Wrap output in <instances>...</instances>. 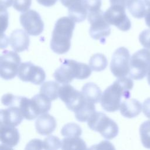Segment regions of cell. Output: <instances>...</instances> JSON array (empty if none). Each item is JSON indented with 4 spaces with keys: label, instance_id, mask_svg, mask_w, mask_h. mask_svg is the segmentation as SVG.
<instances>
[{
    "label": "cell",
    "instance_id": "cell-1",
    "mask_svg": "<svg viewBox=\"0 0 150 150\" xmlns=\"http://www.w3.org/2000/svg\"><path fill=\"white\" fill-rule=\"evenodd\" d=\"M133 86V81L130 78L118 77L102 93L100 103L103 108L108 112L119 110L122 101L130 97L129 91Z\"/></svg>",
    "mask_w": 150,
    "mask_h": 150
},
{
    "label": "cell",
    "instance_id": "cell-2",
    "mask_svg": "<svg viewBox=\"0 0 150 150\" xmlns=\"http://www.w3.org/2000/svg\"><path fill=\"white\" fill-rule=\"evenodd\" d=\"M75 27V22L67 16L56 21L50 41V48L57 54L67 53L71 46V39Z\"/></svg>",
    "mask_w": 150,
    "mask_h": 150
},
{
    "label": "cell",
    "instance_id": "cell-3",
    "mask_svg": "<svg viewBox=\"0 0 150 150\" xmlns=\"http://www.w3.org/2000/svg\"><path fill=\"white\" fill-rule=\"evenodd\" d=\"M91 69L86 63L71 59H65L53 73L55 80L61 84H68L74 79L83 80L88 78Z\"/></svg>",
    "mask_w": 150,
    "mask_h": 150
},
{
    "label": "cell",
    "instance_id": "cell-4",
    "mask_svg": "<svg viewBox=\"0 0 150 150\" xmlns=\"http://www.w3.org/2000/svg\"><path fill=\"white\" fill-rule=\"evenodd\" d=\"M88 127L107 139L115 138L118 134L117 124L102 112L95 111L87 121Z\"/></svg>",
    "mask_w": 150,
    "mask_h": 150
},
{
    "label": "cell",
    "instance_id": "cell-5",
    "mask_svg": "<svg viewBox=\"0 0 150 150\" xmlns=\"http://www.w3.org/2000/svg\"><path fill=\"white\" fill-rule=\"evenodd\" d=\"M150 66V50L142 49L134 53L129 61V77L141 80L147 74Z\"/></svg>",
    "mask_w": 150,
    "mask_h": 150
},
{
    "label": "cell",
    "instance_id": "cell-6",
    "mask_svg": "<svg viewBox=\"0 0 150 150\" xmlns=\"http://www.w3.org/2000/svg\"><path fill=\"white\" fill-rule=\"evenodd\" d=\"M104 12L101 10L89 12L88 21L90 23L89 33L90 36L95 40H99L104 42L106 37L111 33L110 24L104 18Z\"/></svg>",
    "mask_w": 150,
    "mask_h": 150
},
{
    "label": "cell",
    "instance_id": "cell-7",
    "mask_svg": "<svg viewBox=\"0 0 150 150\" xmlns=\"http://www.w3.org/2000/svg\"><path fill=\"white\" fill-rule=\"evenodd\" d=\"M21 59L13 51H4L0 57V75L4 80H11L18 74Z\"/></svg>",
    "mask_w": 150,
    "mask_h": 150
},
{
    "label": "cell",
    "instance_id": "cell-8",
    "mask_svg": "<svg viewBox=\"0 0 150 150\" xmlns=\"http://www.w3.org/2000/svg\"><path fill=\"white\" fill-rule=\"evenodd\" d=\"M130 54L125 47H120L114 52L110 63V70L117 77L126 76L129 71Z\"/></svg>",
    "mask_w": 150,
    "mask_h": 150
},
{
    "label": "cell",
    "instance_id": "cell-9",
    "mask_svg": "<svg viewBox=\"0 0 150 150\" xmlns=\"http://www.w3.org/2000/svg\"><path fill=\"white\" fill-rule=\"evenodd\" d=\"M104 18L110 24L115 26L122 31H127L131 27V23L125 13V6L111 5L104 13Z\"/></svg>",
    "mask_w": 150,
    "mask_h": 150
},
{
    "label": "cell",
    "instance_id": "cell-10",
    "mask_svg": "<svg viewBox=\"0 0 150 150\" xmlns=\"http://www.w3.org/2000/svg\"><path fill=\"white\" fill-rule=\"evenodd\" d=\"M18 76L23 81L31 82L36 85L42 84L46 78L44 70L39 66L35 65L30 62L21 63Z\"/></svg>",
    "mask_w": 150,
    "mask_h": 150
},
{
    "label": "cell",
    "instance_id": "cell-11",
    "mask_svg": "<svg viewBox=\"0 0 150 150\" xmlns=\"http://www.w3.org/2000/svg\"><path fill=\"white\" fill-rule=\"evenodd\" d=\"M20 23L24 30L30 35L38 36L44 29V23L38 12L30 9L20 16Z\"/></svg>",
    "mask_w": 150,
    "mask_h": 150
},
{
    "label": "cell",
    "instance_id": "cell-12",
    "mask_svg": "<svg viewBox=\"0 0 150 150\" xmlns=\"http://www.w3.org/2000/svg\"><path fill=\"white\" fill-rule=\"evenodd\" d=\"M58 95L67 108L73 112L86 100L81 92L75 89L69 83L63 84L60 86Z\"/></svg>",
    "mask_w": 150,
    "mask_h": 150
},
{
    "label": "cell",
    "instance_id": "cell-13",
    "mask_svg": "<svg viewBox=\"0 0 150 150\" xmlns=\"http://www.w3.org/2000/svg\"><path fill=\"white\" fill-rule=\"evenodd\" d=\"M23 118L20 108L16 106H11L0 111V125L16 127L21 124Z\"/></svg>",
    "mask_w": 150,
    "mask_h": 150
},
{
    "label": "cell",
    "instance_id": "cell-14",
    "mask_svg": "<svg viewBox=\"0 0 150 150\" xmlns=\"http://www.w3.org/2000/svg\"><path fill=\"white\" fill-rule=\"evenodd\" d=\"M28 35L26 31L22 29H16L11 33L9 42L14 51L22 52L28 49L30 43Z\"/></svg>",
    "mask_w": 150,
    "mask_h": 150
},
{
    "label": "cell",
    "instance_id": "cell-15",
    "mask_svg": "<svg viewBox=\"0 0 150 150\" xmlns=\"http://www.w3.org/2000/svg\"><path fill=\"white\" fill-rule=\"evenodd\" d=\"M0 139L2 145L12 148L17 145L20 139L18 129L12 126L0 125Z\"/></svg>",
    "mask_w": 150,
    "mask_h": 150
},
{
    "label": "cell",
    "instance_id": "cell-16",
    "mask_svg": "<svg viewBox=\"0 0 150 150\" xmlns=\"http://www.w3.org/2000/svg\"><path fill=\"white\" fill-rule=\"evenodd\" d=\"M56 125V121L54 117L47 113L39 115L35 121L36 131L42 135H47L52 133Z\"/></svg>",
    "mask_w": 150,
    "mask_h": 150
},
{
    "label": "cell",
    "instance_id": "cell-17",
    "mask_svg": "<svg viewBox=\"0 0 150 150\" xmlns=\"http://www.w3.org/2000/svg\"><path fill=\"white\" fill-rule=\"evenodd\" d=\"M142 108L141 103L134 98H127L122 101L120 110L121 115L128 118H132L138 115Z\"/></svg>",
    "mask_w": 150,
    "mask_h": 150
},
{
    "label": "cell",
    "instance_id": "cell-18",
    "mask_svg": "<svg viewBox=\"0 0 150 150\" xmlns=\"http://www.w3.org/2000/svg\"><path fill=\"white\" fill-rule=\"evenodd\" d=\"M30 99L33 108L38 117L39 115L47 113L50 110L51 101L43 94L40 93L36 94Z\"/></svg>",
    "mask_w": 150,
    "mask_h": 150
},
{
    "label": "cell",
    "instance_id": "cell-19",
    "mask_svg": "<svg viewBox=\"0 0 150 150\" xmlns=\"http://www.w3.org/2000/svg\"><path fill=\"white\" fill-rule=\"evenodd\" d=\"M85 99L87 101L97 103L100 101L102 92L100 88L95 83L89 82L86 83L81 91Z\"/></svg>",
    "mask_w": 150,
    "mask_h": 150
},
{
    "label": "cell",
    "instance_id": "cell-20",
    "mask_svg": "<svg viewBox=\"0 0 150 150\" xmlns=\"http://www.w3.org/2000/svg\"><path fill=\"white\" fill-rule=\"evenodd\" d=\"M95 111L94 103L86 100L76 110H74V112L77 121L80 122H86L89 120Z\"/></svg>",
    "mask_w": 150,
    "mask_h": 150
},
{
    "label": "cell",
    "instance_id": "cell-21",
    "mask_svg": "<svg viewBox=\"0 0 150 150\" xmlns=\"http://www.w3.org/2000/svg\"><path fill=\"white\" fill-rule=\"evenodd\" d=\"M60 86L54 81H48L43 83L40 88V93L45 96L50 101H53L59 97L58 91Z\"/></svg>",
    "mask_w": 150,
    "mask_h": 150
},
{
    "label": "cell",
    "instance_id": "cell-22",
    "mask_svg": "<svg viewBox=\"0 0 150 150\" xmlns=\"http://www.w3.org/2000/svg\"><path fill=\"white\" fill-rule=\"evenodd\" d=\"M87 11L83 1L77 4L68 8L69 17L75 22L84 21L86 18Z\"/></svg>",
    "mask_w": 150,
    "mask_h": 150
},
{
    "label": "cell",
    "instance_id": "cell-23",
    "mask_svg": "<svg viewBox=\"0 0 150 150\" xmlns=\"http://www.w3.org/2000/svg\"><path fill=\"white\" fill-rule=\"evenodd\" d=\"M126 6L134 18L141 19L144 17L146 9L144 1L142 0H127Z\"/></svg>",
    "mask_w": 150,
    "mask_h": 150
},
{
    "label": "cell",
    "instance_id": "cell-24",
    "mask_svg": "<svg viewBox=\"0 0 150 150\" xmlns=\"http://www.w3.org/2000/svg\"><path fill=\"white\" fill-rule=\"evenodd\" d=\"M62 149H86L87 145L79 137H66L62 141Z\"/></svg>",
    "mask_w": 150,
    "mask_h": 150
},
{
    "label": "cell",
    "instance_id": "cell-25",
    "mask_svg": "<svg viewBox=\"0 0 150 150\" xmlns=\"http://www.w3.org/2000/svg\"><path fill=\"white\" fill-rule=\"evenodd\" d=\"M88 65L92 70L101 71L104 70L108 65V61L105 56L101 53H96L90 59Z\"/></svg>",
    "mask_w": 150,
    "mask_h": 150
},
{
    "label": "cell",
    "instance_id": "cell-26",
    "mask_svg": "<svg viewBox=\"0 0 150 150\" xmlns=\"http://www.w3.org/2000/svg\"><path fill=\"white\" fill-rule=\"evenodd\" d=\"M19 108H20L24 118L28 120H32L38 117V115L33 110L31 99L21 96Z\"/></svg>",
    "mask_w": 150,
    "mask_h": 150
},
{
    "label": "cell",
    "instance_id": "cell-27",
    "mask_svg": "<svg viewBox=\"0 0 150 150\" xmlns=\"http://www.w3.org/2000/svg\"><path fill=\"white\" fill-rule=\"evenodd\" d=\"M60 132L64 137H80L82 134V129L77 124L69 122L63 127Z\"/></svg>",
    "mask_w": 150,
    "mask_h": 150
},
{
    "label": "cell",
    "instance_id": "cell-28",
    "mask_svg": "<svg viewBox=\"0 0 150 150\" xmlns=\"http://www.w3.org/2000/svg\"><path fill=\"white\" fill-rule=\"evenodd\" d=\"M139 135L143 146L150 149V120L142 123L139 127Z\"/></svg>",
    "mask_w": 150,
    "mask_h": 150
},
{
    "label": "cell",
    "instance_id": "cell-29",
    "mask_svg": "<svg viewBox=\"0 0 150 150\" xmlns=\"http://www.w3.org/2000/svg\"><path fill=\"white\" fill-rule=\"evenodd\" d=\"M45 149H57L62 147V141L54 135H49L43 140Z\"/></svg>",
    "mask_w": 150,
    "mask_h": 150
},
{
    "label": "cell",
    "instance_id": "cell-30",
    "mask_svg": "<svg viewBox=\"0 0 150 150\" xmlns=\"http://www.w3.org/2000/svg\"><path fill=\"white\" fill-rule=\"evenodd\" d=\"M21 98V96H16L11 93H7L2 97L1 102L5 106H16L19 107Z\"/></svg>",
    "mask_w": 150,
    "mask_h": 150
},
{
    "label": "cell",
    "instance_id": "cell-31",
    "mask_svg": "<svg viewBox=\"0 0 150 150\" xmlns=\"http://www.w3.org/2000/svg\"><path fill=\"white\" fill-rule=\"evenodd\" d=\"M32 3V0H13V7L21 12L27 11Z\"/></svg>",
    "mask_w": 150,
    "mask_h": 150
},
{
    "label": "cell",
    "instance_id": "cell-32",
    "mask_svg": "<svg viewBox=\"0 0 150 150\" xmlns=\"http://www.w3.org/2000/svg\"><path fill=\"white\" fill-rule=\"evenodd\" d=\"M83 2L88 12L98 11L101 6V0H83Z\"/></svg>",
    "mask_w": 150,
    "mask_h": 150
},
{
    "label": "cell",
    "instance_id": "cell-33",
    "mask_svg": "<svg viewBox=\"0 0 150 150\" xmlns=\"http://www.w3.org/2000/svg\"><path fill=\"white\" fill-rule=\"evenodd\" d=\"M139 40L144 47L150 50V29L143 30L139 35Z\"/></svg>",
    "mask_w": 150,
    "mask_h": 150
},
{
    "label": "cell",
    "instance_id": "cell-34",
    "mask_svg": "<svg viewBox=\"0 0 150 150\" xmlns=\"http://www.w3.org/2000/svg\"><path fill=\"white\" fill-rule=\"evenodd\" d=\"M26 149H44L43 141L39 139H34L29 141L26 148Z\"/></svg>",
    "mask_w": 150,
    "mask_h": 150
},
{
    "label": "cell",
    "instance_id": "cell-35",
    "mask_svg": "<svg viewBox=\"0 0 150 150\" xmlns=\"http://www.w3.org/2000/svg\"><path fill=\"white\" fill-rule=\"evenodd\" d=\"M8 13L6 9H1V29L2 33L6 30L8 26Z\"/></svg>",
    "mask_w": 150,
    "mask_h": 150
},
{
    "label": "cell",
    "instance_id": "cell-36",
    "mask_svg": "<svg viewBox=\"0 0 150 150\" xmlns=\"http://www.w3.org/2000/svg\"><path fill=\"white\" fill-rule=\"evenodd\" d=\"M142 111L144 114L148 118H150V98H146L143 103Z\"/></svg>",
    "mask_w": 150,
    "mask_h": 150
},
{
    "label": "cell",
    "instance_id": "cell-37",
    "mask_svg": "<svg viewBox=\"0 0 150 150\" xmlns=\"http://www.w3.org/2000/svg\"><path fill=\"white\" fill-rule=\"evenodd\" d=\"M62 4L66 7L69 8L81 2L83 0H60Z\"/></svg>",
    "mask_w": 150,
    "mask_h": 150
},
{
    "label": "cell",
    "instance_id": "cell-38",
    "mask_svg": "<svg viewBox=\"0 0 150 150\" xmlns=\"http://www.w3.org/2000/svg\"><path fill=\"white\" fill-rule=\"evenodd\" d=\"M36 1L39 4L46 7H50L54 5L57 1V0H36Z\"/></svg>",
    "mask_w": 150,
    "mask_h": 150
},
{
    "label": "cell",
    "instance_id": "cell-39",
    "mask_svg": "<svg viewBox=\"0 0 150 150\" xmlns=\"http://www.w3.org/2000/svg\"><path fill=\"white\" fill-rule=\"evenodd\" d=\"M13 4V0H1V9H6Z\"/></svg>",
    "mask_w": 150,
    "mask_h": 150
},
{
    "label": "cell",
    "instance_id": "cell-40",
    "mask_svg": "<svg viewBox=\"0 0 150 150\" xmlns=\"http://www.w3.org/2000/svg\"><path fill=\"white\" fill-rule=\"evenodd\" d=\"M127 0H110L111 5H122L126 6V3Z\"/></svg>",
    "mask_w": 150,
    "mask_h": 150
},
{
    "label": "cell",
    "instance_id": "cell-41",
    "mask_svg": "<svg viewBox=\"0 0 150 150\" xmlns=\"http://www.w3.org/2000/svg\"><path fill=\"white\" fill-rule=\"evenodd\" d=\"M144 17L146 25L150 28V6H149V8L146 10Z\"/></svg>",
    "mask_w": 150,
    "mask_h": 150
},
{
    "label": "cell",
    "instance_id": "cell-42",
    "mask_svg": "<svg viewBox=\"0 0 150 150\" xmlns=\"http://www.w3.org/2000/svg\"><path fill=\"white\" fill-rule=\"evenodd\" d=\"M147 81L148 84L150 85V66L148 69V71L147 73Z\"/></svg>",
    "mask_w": 150,
    "mask_h": 150
},
{
    "label": "cell",
    "instance_id": "cell-43",
    "mask_svg": "<svg viewBox=\"0 0 150 150\" xmlns=\"http://www.w3.org/2000/svg\"><path fill=\"white\" fill-rule=\"evenodd\" d=\"M145 5L148 6H150V0H144Z\"/></svg>",
    "mask_w": 150,
    "mask_h": 150
}]
</instances>
